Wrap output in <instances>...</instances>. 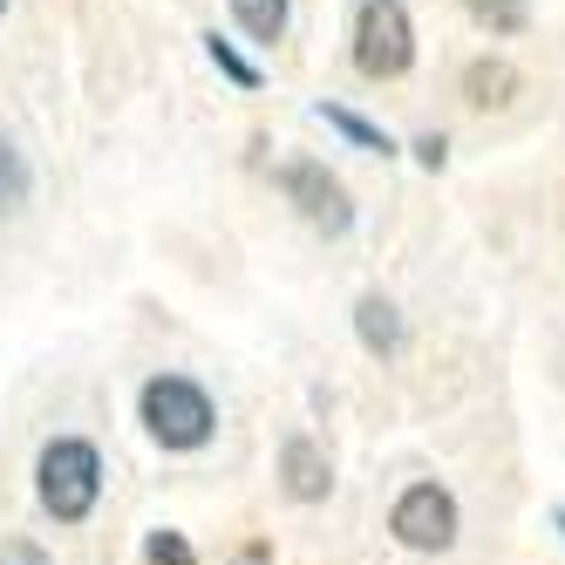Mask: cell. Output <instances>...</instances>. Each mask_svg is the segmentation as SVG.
Returning a JSON list of instances; mask_svg holds the SVG:
<instances>
[{"instance_id": "17", "label": "cell", "mask_w": 565, "mask_h": 565, "mask_svg": "<svg viewBox=\"0 0 565 565\" xmlns=\"http://www.w3.org/2000/svg\"><path fill=\"white\" fill-rule=\"evenodd\" d=\"M558 532H565V518H558Z\"/></svg>"}, {"instance_id": "1", "label": "cell", "mask_w": 565, "mask_h": 565, "mask_svg": "<svg viewBox=\"0 0 565 565\" xmlns=\"http://www.w3.org/2000/svg\"><path fill=\"white\" fill-rule=\"evenodd\" d=\"M96 491H103V463H96L89 443H75V436L49 443V450H42V504L62 524H83L96 511Z\"/></svg>"}, {"instance_id": "18", "label": "cell", "mask_w": 565, "mask_h": 565, "mask_svg": "<svg viewBox=\"0 0 565 565\" xmlns=\"http://www.w3.org/2000/svg\"><path fill=\"white\" fill-rule=\"evenodd\" d=\"M0 8H8V0H0Z\"/></svg>"}, {"instance_id": "10", "label": "cell", "mask_w": 565, "mask_h": 565, "mask_svg": "<svg viewBox=\"0 0 565 565\" xmlns=\"http://www.w3.org/2000/svg\"><path fill=\"white\" fill-rule=\"evenodd\" d=\"M470 8V21L477 28H491V34H518L524 28V14H532V0H463Z\"/></svg>"}, {"instance_id": "3", "label": "cell", "mask_w": 565, "mask_h": 565, "mask_svg": "<svg viewBox=\"0 0 565 565\" xmlns=\"http://www.w3.org/2000/svg\"><path fill=\"white\" fill-rule=\"evenodd\" d=\"M416 55V34H409V14H402V0H361L354 14V68L375 75V83H388V75H402Z\"/></svg>"}, {"instance_id": "6", "label": "cell", "mask_w": 565, "mask_h": 565, "mask_svg": "<svg viewBox=\"0 0 565 565\" xmlns=\"http://www.w3.org/2000/svg\"><path fill=\"white\" fill-rule=\"evenodd\" d=\"M279 470H287V491L300 498V504H313V498H328V457H320V443H307V436H294L287 443V457H279Z\"/></svg>"}, {"instance_id": "2", "label": "cell", "mask_w": 565, "mask_h": 565, "mask_svg": "<svg viewBox=\"0 0 565 565\" xmlns=\"http://www.w3.org/2000/svg\"><path fill=\"white\" fill-rule=\"evenodd\" d=\"M143 423H150V436L164 443V450H198V443L212 436V402L184 375H157L143 388Z\"/></svg>"}, {"instance_id": "4", "label": "cell", "mask_w": 565, "mask_h": 565, "mask_svg": "<svg viewBox=\"0 0 565 565\" xmlns=\"http://www.w3.org/2000/svg\"><path fill=\"white\" fill-rule=\"evenodd\" d=\"M279 191L300 205V218H307L313 232H348V225H354V205H348L341 178H328V164H313V157L279 164Z\"/></svg>"}, {"instance_id": "8", "label": "cell", "mask_w": 565, "mask_h": 565, "mask_svg": "<svg viewBox=\"0 0 565 565\" xmlns=\"http://www.w3.org/2000/svg\"><path fill=\"white\" fill-rule=\"evenodd\" d=\"M354 328H361V341H369L375 354H395L402 348V320H395V307L382 294H369V300L354 307Z\"/></svg>"}, {"instance_id": "7", "label": "cell", "mask_w": 565, "mask_h": 565, "mask_svg": "<svg viewBox=\"0 0 565 565\" xmlns=\"http://www.w3.org/2000/svg\"><path fill=\"white\" fill-rule=\"evenodd\" d=\"M463 96H470L477 109H504V103L518 96V68H511V62H491V55L470 62V68H463Z\"/></svg>"}, {"instance_id": "16", "label": "cell", "mask_w": 565, "mask_h": 565, "mask_svg": "<svg viewBox=\"0 0 565 565\" xmlns=\"http://www.w3.org/2000/svg\"><path fill=\"white\" fill-rule=\"evenodd\" d=\"M416 157H423V164L436 171V164H443V137H423V143H416Z\"/></svg>"}, {"instance_id": "15", "label": "cell", "mask_w": 565, "mask_h": 565, "mask_svg": "<svg viewBox=\"0 0 565 565\" xmlns=\"http://www.w3.org/2000/svg\"><path fill=\"white\" fill-rule=\"evenodd\" d=\"M0 565H49V558L34 552L28 539H8V545H0Z\"/></svg>"}, {"instance_id": "13", "label": "cell", "mask_w": 565, "mask_h": 565, "mask_svg": "<svg viewBox=\"0 0 565 565\" xmlns=\"http://www.w3.org/2000/svg\"><path fill=\"white\" fill-rule=\"evenodd\" d=\"M205 49H212V62H218L225 75H232V83H238V89H259V68H253L246 55H238V49L225 42V34H205Z\"/></svg>"}, {"instance_id": "5", "label": "cell", "mask_w": 565, "mask_h": 565, "mask_svg": "<svg viewBox=\"0 0 565 565\" xmlns=\"http://www.w3.org/2000/svg\"><path fill=\"white\" fill-rule=\"evenodd\" d=\"M388 524L409 552H443L457 539V504H450V491H436V483H416V491H402Z\"/></svg>"}, {"instance_id": "14", "label": "cell", "mask_w": 565, "mask_h": 565, "mask_svg": "<svg viewBox=\"0 0 565 565\" xmlns=\"http://www.w3.org/2000/svg\"><path fill=\"white\" fill-rule=\"evenodd\" d=\"M150 565H191V545H184L178 532H157V539H150Z\"/></svg>"}, {"instance_id": "9", "label": "cell", "mask_w": 565, "mask_h": 565, "mask_svg": "<svg viewBox=\"0 0 565 565\" xmlns=\"http://www.w3.org/2000/svg\"><path fill=\"white\" fill-rule=\"evenodd\" d=\"M232 14L253 42H279L287 34V0H232Z\"/></svg>"}, {"instance_id": "12", "label": "cell", "mask_w": 565, "mask_h": 565, "mask_svg": "<svg viewBox=\"0 0 565 565\" xmlns=\"http://www.w3.org/2000/svg\"><path fill=\"white\" fill-rule=\"evenodd\" d=\"M28 198V164H21V150L0 137V212H14Z\"/></svg>"}, {"instance_id": "11", "label": "cell", "mask_w": 565, "mask_h": 565, "mask_svg": "<svg viewBox=\"0 0 565 565\" xmlns=\"http://www.w3.org/2000/svg\"><path fill=\"white\" fill-rule=\"evenodd\" d=\"M320 124H334L348 143H361V150H382V157H388V137L369 124V116H354V109H341V103H320Z\"/></svg>"}]
</instances>
